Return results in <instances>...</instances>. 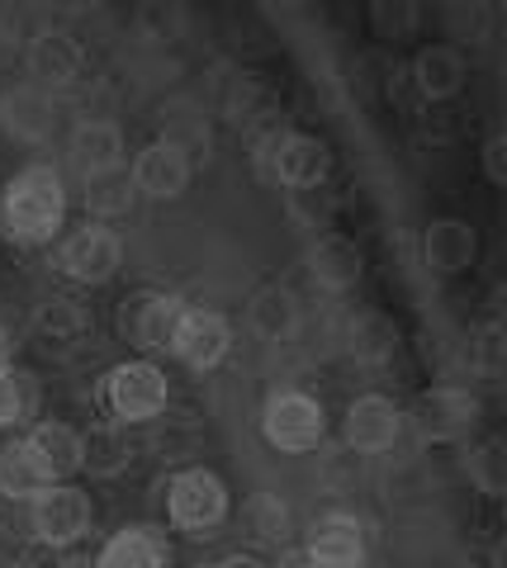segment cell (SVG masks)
<instances>
[{
	"label": "cell",
	"instance_id": "1",
	"mask_svg": "<svg viewBox=\"0 0 507 568\" xmlns=\"http://www.w3.org/2000/svg\"><path fill=\"white\" fill-rule=\"evenodd\" d=\"M67 223V185L48 162L20 166L0 190V233L14 246H48Z\"/></svg>",
	"mask_w": 507,
	"mask_h": 568
},
{
	"label": "cell",
	"instance_id": "2",
	"mask_svg": "<svg viewBox=\"0 0 507 568\" xmlns=\"http://www.w3.org/2000/svg\"><path fill=\"white\" fill-rule=\"evenodd\" d=\"M166 398H171V384H166V369L152 365V361H124L104 375V407L119 426H133V422H152L166 413Z\"/></svg>",
	"mask_w": 507,
	"mask_h": 568
},
{
	"label": "cell",
	"instance_id": "3",
	"mask_svg": "<svg viewBox=\"0 0 507 568\" xmlns=\"http://www.w3.org/2000/svg\"><path fill=\"white\" fill-rule=\"evenodd\" d=\"M323 432H327L323 403L300 394V388L271 394L266 407H261V436H266V446H275L280 455H308V450H318Z\"/></svg>",
	"mask_w": 507,
	"mask_h": 568
},
{
	"label": "cell",
	"instance_id": "4",
	"mask_svg": "<svg viewBox=\"0 0 507 568\" xmlns=\"http://www.w3.org/2000/svg\"><path fill=\"white\" fill-rule=\"evenodd\" d=\"M166 511L185 536H214L229 517V488L214 469H181L166 488Z\"/></svg>",
	"mask_w": 507,
	"mask_h": 568
},
{
	"label": "cell",
	"instance_id": "5",
	"mask_svg": "<svg viewBox=\"0 0 507 568\" xmlns=\"http://www.w3.org/2000/svg\"><path fill=\"white\" fill-rule=\"evenodd\" d=\"M29 526L33 536L52 549H67L91 536L95 526V507H91V493L77 488V484H48L39 497L29 503Z\"/></svg>",
	"mask_w": 507,
	"mask_h": 568
},
{
	"label": "cell",
	"instance_id": "6",
	"mask_svg": "<svg viewBox=\"0 0 507 568\" xmlns=\"http://www.w3.org/2000/svg\"><path fill=\"white\" fill-rule=\"evenodd\" d=\"M124 265V242L110 223H85L77 233H67L58 246V271L72 280V284H110Z\"/></svg>",
	"mask_w": 507,
	"mask_h": 568
},
{
	"label": "cell",
	"instance_id": "7",
	"mask_svg": "<svg viewBox=\"0 0 507 568\" xmlns=\"http://www.w3.org/2000/svg\"><path fill=\"white\" fill-rule=\"evenodd\" d=\"M67 162L81 175L85 185L91 181H104V175H119L129 162V142H124V129L114 119H81L72 123L67 133Z\"/></svg>",
	"mask_w": 507,
	"mask_h": 568
},
{
	"label": "cell",
	"instance_id": "8",
	"mask_svg": "<svg viewBox=\"0 0 507 568\" xmlns=\"http://www.w3.org/2000/svg\"><path fill=\"white\" fill-rule=\"evenodd\" d=\"M166 346L176 351V361L190 369H219L233 351V327H229V317L214 308H185L176 317V332H171Z\"/></svg>",
	"mask_w": 507,
	"mask_h": 568
},
{
	"label": "cell",
	"instance_id": "9",
	"mask_svg": "<svg viewBox=\"0 0 507 568\" xmlns=\"http://www.w3.org/2000/svg\"><path fill=\"white\" fill-rule=\"evenodd\" d=\"M185 313L181 298L156 294V290H138L119 304V336L138 351H162L176 332V317Z\"/></svg>",
	"mask_w": 507,
	"mask_h": 568
},
{
	"label": "cell",
	"instance_id": "10",
	"mask_svg": "<svg viewBox=\"0 0 507 568\" xmlns=\"http://www.w3.org/2000/svg\"><path fill=\"white\" fill-rule=\"evenodd\" d=\"M24 62H29L33 85L52 95V91H67V85L81 81V71H85V48L77 43V33H67V29H39V33L29 39Z\"/></svg>",
	"mask_w": 507,
	"mask_h": 568
},
{
	"label": "cell",
	"instance_id": "11",
	"mask_svg": "<svg viewBox=\"0 0 507 568\" xmlns=\"http://www.w3.org/2000/svg\"><path fill=\"white\" fill-rule=\"evenodd\" d=\"M190 175H195L190 152L171 138H156L133 156V194H148V200H181Z\"/></svg>",
	"mask_w": 507,
	"mask_h": 568
},
{
	"label": "cell",
	"instance_id": "12",
	"mask_svg": "<svg viewBox=\"0 0 507 568\" xmlns=\"http://www.w3.org/2000/svg\"><path fill=\"white\" fill-rule=\"evenodd\" d=\"M398 432H404V413H398V403L384 398V394H361L352 407H346V417H342L346 446L361 450V455L389 450L398 440Z\"/></svg>",
	"mask_w": 507,
	"mask_h": 568
},
{
	"label": "cell",
	"instance_id": "13",
	"mask_svg": "<svg viewBox=\"0 0 507 568\" xmlns=\"http://www.w3.org/2000/svg\"><path fill=\"white\" fill-rule=\"evenodd\" d=\"M58 129V110H52V95L39 91V85H10L6 95H0V133L24 142V148H39V142L52 138Z\"/></svg>",
	"mask_w": 507,
	"mask_h": 568
},
{
	"label": "cell",
	"instance_id": "14",
	"mask_svg": "<svg viewBox=\"0 0 507 568\" xmlns=\"http://www.w3.org/2000/svg\"><path fill=\"white\" fill-rule=\"evenodd\" d=\"M24 446L33 459H39L48 484H72V478L85 469V440H81L77 426H67V422H39L24 436Z\"/></svg>",
	"mask_w": 507,
	"mask_h": 568
},
{
	"label": "cell",
	"instance_id": "15",
	"mask_svg": "<svg viewBox=\"0 0 507 568\" xmlns=\"http://www.w3.org/2000/svg\"><path fill=\"white\" fill-rule=\"evenodd\" d=\"M271 171L280 185L308 194L313 185H323V175H327V148L308 133H285V138H275V148H271Z\"/></svg>",
	"mask_w": 507,
	"mask_h": 568
},
{
	"label": "cell",
	"instance_id": "16",
	"mask_svg": "<svg viewBox=\"0 0 507 568\" xmlns=\"http://www.w3.org/2000/svg\"><path fill=\"white\" fill-rule=\"evenodd\" d=\"M304 568H365V540L356 517H323L313 526Z\"/></svg>",
	"mask_w": 507,
	"mask_h": 568
},
{
	"label": "cell",
	"instance_id": "17",
	"mask_svg": "<svg viewBox=\"0 0 507 568\" xmlns=\"http://www.w3.org/2000/svg\"><path fill=\"white\" fill-rule=\"evenodd\" d=\"M95 568H171V545L162 530L152 526H129L104 540Z\"/></svg>",
	"mask_w": 507,
	"mask_h": 568
},
{
	"label": "cell",
	"instance_id": "18",
	"mask_svg": "<svg viewBox=\"0 0 507 568\" xmlns=\"http://www.w3.org/2000/svg\"><path fill=\"white\" fill-rule=\"evenodd\" d=\"M475 252H479V242H475V227L465 219H436L423 237V256L436 275L469 271V265H475Z\"/></svg>",
	"mask_w": 507,
	"mask_h": 568
},
{
	"label": "cell",
	"instance_id": "19",
	"mask_svg": "<svg viewBox=\"0 0 507 568\" xmlns=\"http://www.w3.org/2000/svg\"><path fill=\"white\" fill-rule=\"evenodd\" d=\"M479 422V398L465 388H432L423 398V436L432 440H456L465 432H475Z\"/></svg>",
	"mask_w": 507,
	"mask_h": 568
},
{
	"label": "cell",
	"instance_id": "20",
	"mask_svg": "<svg viewBox=\"0 0 507 568\" xmlns=\"http://www.w3.org/2000/svg\"><path fill=\"white\" fill-rule=\"evenodd\" d=\"M465 77H469V62H465V52L450 48V43H432V48L417 52V62H413V81H417V91H423L427 100L460 95Z\"/></svg>",
	"mask_w": 507,
	"mask_h": 568
},
{
	"label": "cell",
	"instance_id": "21",
	"mask_svg": "<svg viewBox=\"0 0 507 568\" xmlns=\"http://www.w3.org/2000/svg\"><path fill=\"white\" fill-rule=\"evenodd\" d=\"M48 488V478L39 469V459L29 455L24 436L10 440V446H0V497H10V503H33Z\"/></svg>",
	"mask_w": 507,
	"mask_h": 568
},
{
	"label": "cell",
	"instance_id": "22",
	"mask_svg": "<svg viewBox=\"0 0 507 568\" xmlns=\"http://www.w3.org/2000/svg\"><path fill=\"white\" fill-rule=\"evenodd\" d=\"M308 271L327 290H346V284L361 280V252L346 237H318L308 252Z\"/></svg>",
	"mask_w": 507,
	"mask_h": 568
},
{
	"label": "cell",
	"instance_id": "23",
	"mask_svg": "<svg viewBox=\"0 0 507 568\" xmlns=\"http://www.w3.org/2000/svg\"><path fill=\"white\" fill-rule=\"evenodd\" d=\"M85 440V469L91 474H100V478H110V474H119V469H129V459H133V450H129V432L124 426H95L91 436H81Z\"/></svg>",
	"mask_w": 507,
	"mask_h": 568
},
{
	"label": "cell",
	"instance_id": "24",
	"mask_svg": "<svg viewBox=\"0 0 507 568\" xmlns=\"http://www.w3.org/2000/svg\"><path fill=\"white\" fill-rule=\"evenodd\" d=\"M95 190L85 194V204H91L95 213H124L129 204H133V190H129V181H124V171L119 175H104V181H91Z\"/></svg>",
	"mask_w": 507,
	"mask_h": 568
},
{
	"label": "cell",
	"instance_id": "25",
	"mask_svg": "<svg viewBox=\"0 0 507 568\" xmlns=\"http://www.w3.org/2000/svg\"><path fill=\"white\" fill-rule=\"evenodd\" d=\"M24 413H29V388L14 369H6V375H0V432L24 422Z\"/></svg>",
	"mask_w": 507,
	"mask_h": 568
},
{
	"label": "cell",
	"instance_id": "26",
	"mask_svg": "<svg viewBox=\"0 0 507 568\" xmlns=\"http://www.w3.org/2000/svg\"><path fill=\"white\" fill-rule=\"evenodd\" d=\"M39 327L52 332V336H72V332L85 327V317H81L72 304H67V298H52V304L39 313Z\"/></svg>",
	"mask_w": 507,
	"mask_h": 568
},
{
	"label": "cell",
	"instance_id": "27",
	"mask_svg": "<svg viewBox=\"0 0 507 568\" xmlns=\"http://www.w3.org/2000/svg\"><path fill=\"white\" fill-rule=\"evenodd\" d=\"M375 20H379V29L408 33V29L417 24V10H413V6H389V0H379V6H375Z\"/></svg>",
	"mask_w": 507,
	"mask_h": 568
},
{
	"label": "cell",
	"instance_id": "28",
	"mask_svg": "<svg viewBox=\"0 0 507 568\" xmlns=\"http://www.w3.org/2000/svg\"><path fill=\"white\" fill-rule=\"evenodd\" d=\"M503 152H507V142H503V133H494V138H488V142H484V171H488V181H494V185H503V181H507Z\"/></svg>",
	"mask_w": 507,
	"mask_h": 568
},
{
	"label": "cell",
	"instance_id": "29",
	"mask_svg": "<svg viewBox=\"0 0 507 568\" xmlns=\"http://www.w3.org/2000/svg\"><path fill=\"white\" fill-rule=\"evenodd\" d=\"M6 369H14V342H10V332L0 327V375H6Z\"/></svg>",
	"mask_w": 507,
	"mask_h": 568
},
{
	"label": "cell",
	"instance_id": "30",
	"mask_svg": "<svg viewBox=\"0 0 507 568\" xmlns=\"http://www.w3.org/2000/svg\"><path fill=\"white\" fill-rule=\"evenodd\" d=\"M214 568H266V564L252 559V555H229V559H219Z\"/></svg>",
	"mask_w": 507,
	"mask_h": 568
},
{
	"label": "cell",
	"instance_id": "31",
	"mask_svg": "<svg viewBox=\"0 0 507 568\" xmlns=\"http://www.w3.org/2000/svg\"><path fill=\"white\" fill-rule=\"evenodd\" d=\"M0 568H24V564H0Z\"/></svg>",
	"mask_w": 507,
	"mask_h": 568
}]
</instances>
